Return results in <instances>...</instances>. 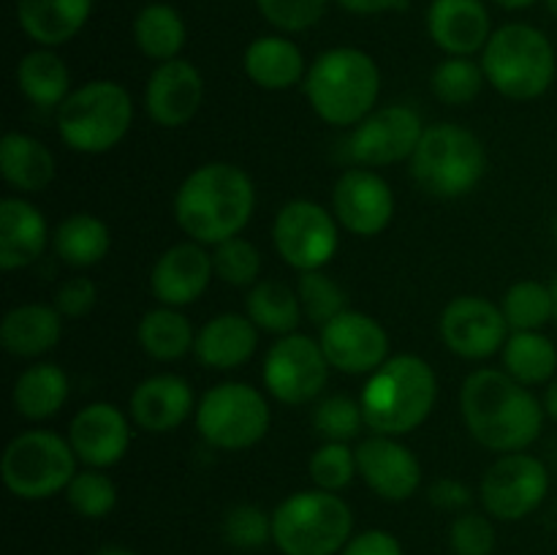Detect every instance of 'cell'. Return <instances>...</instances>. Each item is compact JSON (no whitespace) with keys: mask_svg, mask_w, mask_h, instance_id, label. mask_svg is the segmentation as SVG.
Returning a JSON list of instances; mask_svg holds the SVG:
<instances>
[{"mask_svg":"<svg viewBox=\"0 0 557 555\" xmlns=\"http://www.w3.org/2000/svg\"><path fill=\"white\" fill-rule=\"evenodd\" d=\"M63 337V313L54 305L22 303L0 321V346L11 357H41Z\"/></svg>","mask_w":557,"mask_h":555,"instance_id":"obj_26","label":"cell"},{"mask_svg":"<svg viewBox=\"0 0 557 555\" xmlns=\"http://www.w3.org/2000/svg\"><path fill=\"white\" fill-rule=\"evenodd\" d=\"M424 125L419 112L406 103L373 109L359 125H354L346 152L357 166H389L406 161L419 147Z\"/></svg>","mask_w":557,"mask_h":555,"instance_id":"obj_14","label":"cell"},{"mask_svg":"<svg viewBox=\"0 0 557 555\" xmlns=\"http://www.w3.org/2000/svg\"><path fill=\"white\" fill-rule=\"evenodd\" d=\"M504 308L509 330L515 332H539L547 321L555 319L553 292L539 281H517L504 294Z\"/></svg>","mask_w":557,"mask_h":555,"instance_id":"obj_37","label":"cell"},{"mask_svg":"<svg viewBox=\"0 0 557 555\" xmlns=\"http://www.w3.org/2000/svg\"><path fill=\"white\" fill-rule=\"evenodd\" d=\"M326 362L341 373H375L389 359V335L379 319L362 310H343L321 326L319 335Z\"/></svg>","mask_w":557,"mask_h":555,"instance_id":"obj_16","label":"cell"},{"mask_svg":"<svg viewBox=\"0 0 557 555\" xmlns=\"http://www.w3.org/2000/svg\"><path fill=\"white\" fill-rule=\"evenodd\" d=\"M337 5L351 11V14L373 16V14H386V11L406 9V0H337Z\"/></svg>","mask_w":557,"mask_h":555,"instance_id":"obj_50","label":"cell"},{"mask_svg":"<svg viewBox=\"0 0 557 555\" xmlns=\"http://www.w3.org/2000/svg\"><path fill=\"white\" fill-rule=\"evenodd\" d=\"M428 33L435 47L451 58H471L487 47L493 25L482 0H433L428 9Z\"/></svg>","mask_w":557,"mask_h":555,"instance_id":"obj_22","label":"cell"},{"mask_svg":"<svg viewBox=\"0 0 557 555\" xmlns=\"http://www.w3.org/2000/svg\"><path fill=\"white\" fill-rule=\"evenodd\" d=\"M221 531L228 547L253 553L272 542V515L256 504H237L226 511Z\"/></svg>","mask_w":557,"mask_h":555,"instance_id":"obj_43","label":"cell"},{"mask_svg":"<svg viewBox=\"0 0 557 555\" xmlns=\"http://www.w3.org/2000/svg\"><path fill=\"white\" fill-rule=\"evenodd\" d=\"M460 406L473 439L498 455L525 452L542 435L544 406L506 370H473L462 381Z\"/></svg>","mask_w":557,"mask_h":555,"instance_id":"obj_1","label":"cell"},{"mask_svg":"<svg viewBox=\"0 0 557 555\" xmlns=\"http://www.w3.org/2000/svg\"><path fill=\"white\" fill-rule=\"evenodd\" d=\"M92 14V0H16L20 27L41 47L71 41Z\"/></svg>","mask_w":557,"mask_h":555,"instance_id":"obj_28","label":"cell"},{"mask_svg":"<svg viewBox=\"0 0 557 555\" xmlns=\"http://www.w3.org/2000/svg\"><path fill=\"white\" fill-rule=\"evenodd\" d=\"M484 76L482 63L471 58H446L435 65L433 76H430V87H433L435 98L444 101L446 107H466L473 98L482 92Z\"/></svg>","mask_w":557,"mask_h":555,"instance_id":"obj_38","label":"cell"},{"mask_svg":"<svg viewBox=\"0 0 557 555\" xmlns=\"http://www.w3.org/2000/svg\"><path fill=\"white\" fill-rule=\"evenodd\" d=\"M270 422L267 397L243 381H223L212 386L196 406V430L207 444L223 452L256 446L270 430Z\"/></svg>","mask_w":557,"mask_h":555,"instance_id":"obj_10","label":"cell"},{"mask_svg":"<svg viewBox=\"0 0 557 555\" xmlns=\"http://www.w3.org/2000/svg\"><path fill=\"white\" fill-rule=\"evenodd\" d=\"M544 3H547L549 14H553V16H555V20H557V0H544Z\"/></svg>","mask_w":557,"mask_h":555,"instance_id":"obj_55","label":"cell"},{"mask_svg":"<svg viewBox=\"0 0 557 555\" xmlns=\"http://www.w3.org/2000/svg\"><path fill=\"white\" fill-rule=\"evenodd\" d=\"M245 74L261 90H292L305 82V54L292 38L286 36H259L245 49Z\"/></svg>","mask_w":557,"mask_h":555,"instance_id":"obj_27","label":"cell"},{"mask_svg":"<svg viewBox=\"0 0 557 555\" xmlns=\"http://www.w3.org/2000/svg\"><path fill=\"white\" fill-rule=\"evenodd\" d=\"M245 310L261 332H272L281 337L297 332L305 313L297 288L281 281H259L256 286H250Z\"/></svg>","mask_w":557,"mask_h":555,"instance_id":"obj_35","label":"cell"},{"mask_svg":"<svg viewBox=\"0 0 557 555\" xmlns=\"http://www.w3.org/2000/svg\"><path fill=\"white\" fill-rule=\"evenodd\" d=\"M96 555H139L128 547H120V544H103L101 550H96Z\"/></svg>","mask_w":557,"mask_h":555,"instance_id":"obj_53","label":"cell"},{"mask_svg":"<svg viewBox=\"0 0 557 555\" xmlns=\"http://www.w3.org/2000/svg\"><path fill=\"white\" fill-rule=\"evenodd\" d=\"M308 471L315 488L330 490V493H341V490H346L348 484L354 482V477L359 473L357 449H351L348 444H341V441H324V444L310 455Z\"/></svg>","mask_w":557,"mask_h":555,"instance_id":"obj_41","label":"cell"},{"mask_svg":"<svg viewBox=\"0 0 557 555\" xmlns=\"http://www.w3.org/2000/svg\"><path fill=\"white\" fill-rule=\"evenodd\" d=\"M549 493V471L528 452L500 455L479 484L484 511L495 520L515 522L533 515Z\"/></svg>","mask_w":557,"mask_h":555,"instance_id":"obj_12","label":"cell"},{"mask_svg":"<svg viewBox=\"0 0 557 555\" xmlns=\"http://www.w3.org/2000/svg\"><path fill=\"white\" fill-rule=\"evenodd\" d=\"M49 243V226L44 212L22 196H5L0 201V267L5 272L22 270L41 259Z\"/></svg>","mask_w":557,"mask_h":555,"instance_id":"obj_24","label":"cell"},{"mask_svg":"<svg viewBox=\"0 0 557 555\" xmlns=\"http://www.w3.org/2000/svg\"><path fill=\"white\" fill-rule=\"evenodd\" d=\"M549 292H553V305H555V321H557V275H555V281L549 283Z\"/></svg>","mask_w":557,"mask_h":555,"instance_id":"obj_54","label":"cell"},{"mask_svg":"<svg viewBox=\"0 0 557 555\" xmlns=\"http://www.w3.org/2000/svg\"><path fill=\"white\" fill-rule=\"evenodd\" d=\"M215 275L212 254H207L199 243H177L163 250L150 272V288L161 305L169 308H183L196 303L210 286Z\"/></svg>","mask_w":557,"mask_h":555,"instance_id":"obj_21","label":"cell"},{"mask_svg":"<svg viewBox=\"0 0 557 555\" xmlns=\"http://www.w3.org/2000/svg\"><path fill=\"white\" fill-rule=\"evenodd\" d=\"M313 428L324 441H341L348 444L357 439L359 430L364 428L362 403L351 400L346 395H330L315 406Z\"/></svg>","mask_w":557,"mask_h":555,"instance_id":"obj_44","label":"cell"},{"mask_svg":"<svg viewBox=\"0 0 557 555\" xmlns=\"http://www.w3.org/2000/svg\"><path fill=\"white\" fill-rule=\"evenodd\" d=\"M205 101V79L194 63L183 58L158 63L145 85V109L161 128H183Z\"/></svg>","mask_w":557,"mask_h":555,"instance_id":"obj_19","label":"cell"},{"mask_svg":"<svg viewBox=\"0 0 557 555\" xmlns=\"http://www.w3.org/2000/svg\"><path fill=\"white\" fill-rule=\"evenodd\" d=\"M98 303V288L90 278H69L54 292V308L63 313V319H82L90 313Z\"/></svg>","mask_w":557,"mask_h":555,"instance_id":"obj_47","label":"cell"},{"mask_svg":"<svg viewBox=\"0 0 557 555\" xmlns=\"http://www.w3.org/2000/svg\"><path fill=\"white\" fill-rule=\"evenodd\" d=\"M256 207L250 174L237 163L212 161L194 169L174 194L177 226L199 245L239 237Z\"/></svg>","mask_w":557,"mask_h":555,"instance_id":"obj_2","label":"cell"},{"mask_svg":"<svg viewBox=\"0 0 557 555\" xmlns=\"http://www.w3.org/2000/svg\"><path fill=\"white\" fill-rule=\"evenodd\" d=\"M332 207L343 229L357 237H375L395 218V194L373 169H346L332 190Z\"/></svg>","mask_w":557,"mask_h":555,"instance_id":"obj_17","label":"cell"},{"mask_svg":"<svg viewBox=\"0 0 557 555\" xmlns=\"http://www.w3.org/2000/svg\"><path fill=\"white\" fill-rule=\"evenodd\" d=\"M504 365L520 384H549L557 370V348L542 332H511L504 346Z\"/></svg>","mask_w":557,"mask_h":555,"instance_id":"obj_36","label":"cell"},{"mask_svg":"<svg viewBox=\"0 0 557 555\" xmlns=\"http://www.w3.org/2000/svg\"><path fill=\"white\" fill-rule=\"evenodd\" d=\"M326 354L319 341L302 332L277 337L264 357V386L275 400L302 406L321 395L330 379Z\"/></svg>","mask_w":557,"mask_h":555,"instance_id":"obj_13","label":"cell"},{"mask_svg":"<svg viewBox=\"0 0 557 555\" xmlns=\"http://www.w3.org/2000/svg\"><path fill=\"white\" fill-rule=\"evenodd\" d=\"M69 441L79 462L87 468H112L131 446V422L114 403H90L82 408L69 428Z\"/></svg>","mask_w":557,"mask_h":555,"instance_id":"obj_20","label":"cell"},{"mask_svg":"<svg viewBox=\"0 0 557 555\" xmlns=\"http://www.w3.org/2000/svg\"><path fill=\"white\" fill-rule=\"evenodd\" d=\"M16 87L38 109H54L69 98L71 74L58 52L49 47L33 49L16 65Z\"/></svg>","mask_w":557,"mask_h":555,"instance_id":"obj_31","label":"cell"},{"mask_svg":"<svg viewBox=\"0 0 557 555\" xmlns=\"http://www.w3.org/2000/svg\"><path fill=\"white\" fill-rule=\"evenodd\" d=\"M330 0H256L261 16L283 33H302L319 25Z\"/></svg>","mask_w":557,"mask_h":555,"instance_id":"obj_45","label":"cell"},{"mask_svg":"<svg viewBox=\"0 0 557 555\" xmlns=\"http://www.w3.org/2000/svg\"><path fill=\"white\" fill-rule=\"evenodd\" d=\"M544 411H547L553 419H557V375L549 381L547 392H544Z\"/></svg>","mask_w":557,"mask_h":555,"instance_id":"obj_51","label":"cell"},{"mask_svg":"<svg viewBox=\"0 0 557 555\" xmlns=\"http://www.w3.org/2000/svg\"><path fill=\"white\" fill-rule=\"evenodd\" d=\"M11 400L16 411L33 422L54 417L69 400V375L54 362L30 365L14 381Z\"/></svg>","mask_w":557,"mask_h":555,"instance_id":"obj_30","label":"cell"},{"mask_svg":"<svg viewBox=\"0 0 557 555\" xmlns=\"http://www.w3.org/2000/svg\"><path fill=\"white\" fill-rule=\"evenodd\" d=\"M438 400V379L428 359L417 354H395L364 384V424L379 435H400L417 430Z\"/></svg>","mask_w":557,"mask_h":555,"instance_id":"obj_3","label":"cell"},{"mask_svg":"<svg viewBox=\"0 0 557 555\" xmlns=\"http://www.w3.org/2000/svg\"><path fill=\"white\" fill-rule=\"evenodd\" d=\"M215 275L228 286H256L261 275V254L250 239L232 237L223 239L212 250Z\"/></svg>","mask_w":557,"mask_h":555,"instance_id":"obj_42","label":"cell"},{"mask_svg":"<svg viewBox=\"0 0 557 555\" xmlns=\"http://www.w3.org/2000/svg\"><path fill=\"white\" fill-rule=\"evenodd\" d=\"M194 411V390L183 375L156 373L131 392V419L147 433H172Z\"/></svg>","mask_w":557,"mask_h":555,"instance_id":"obj_23","label":"cell"},{"mask_svg":"<svg viewBox=\"0 0 557 555\" xmlns=\"http://www.w3.org/2000/svg\"><path fill=\"white\" fill-rule=\"evenodd\" d=\"M428 498H430V504L438 506V509H444V511H468L473 495H471V490H468L466 482L444 477V479H435V482L430 484Z\"/></svg>","mask_w":557,"mask_h":555,"instance_id":"obj_49","label":"cell"},{"mask_svg":"<svg viewBox=\"0 0 557 555\" xmlns=\"http://www.w3.org/2000/svg\"><path fill=\"white\" fill-rule=\"evenodd\" d=\"M52 245L60 261L82 270V267H92L107 259L109 248H112V232L92 212H74L58 223Z\"/></svg>","mask_w":557,"mask_h":555,"instance_id":"obj_32","label":"cell"},{"mask_svg":"<svg viewBox=\"0 0 557 555\" xmlns=\"http://www.w3.org/2000/svg\"><path fill=\"white\" fill-rule=\"evenodd\" d=\"M495 526L487 515L460 511L449 526V550L455 555H493Z\"/></svg>","mask_w":557,"mask_h":555,"instance_id":"obj_46","label":"cell"},{"mask_svg":"<svg viewBox=\"0 0 557 555\" xmlns=\"http://www.w3.org/2000/svg\"><path fill=\"white\" fill-rule=\"evenodd\" d=\"M341 555H406L403 544L395 533L384 531V528H370V531L357 533L351 542L343 547Z\"/></svg>","mask_w":557,"mask_h":555,"instance_id":"obj_48","label":"cell"},{"mask_svg":"<svg viewBox=\"0 0 557 555\" xmlns=\"http://www.w3.org/2000/svg\"><path fill=\"white\" fill-rule=\"evenodd\" d=\"M65 498L79 517L101 520L117 506V488L101 468H85L71 479V484L65 488Z\"/></svg>","mask_w":557,"mask_h":555,"instance_id":"obj_40","label":"cell"},{"mask_svg":"<svg viewBox=\"0 0 557 555\" xmlns=\"http://www.w3.org/2000/svg\"><path fill=\"white\" fill-rule=\"evenodd\" d=\"M381 71L368 52L335 47L321 52L305 76V96L326 125H359L375 109Z\"/></svg>","mask_w":557,"mask_h":555,"instance_id":"obj_4","label":"cell"},{"mask_svg":"<svg viewBox=\"0 0 557 555\" xmlns=\"http://www.w3.org/2000/svg\"><path fill=\"white\" fill-rule=\"evenodd\" d=\"M136 335H139L141 351L158 362H174L196 346L188 316L180 313V308H169V305L147 310L141 316Z\"/></svg>","mask_w":557,"mask_h":555,"instance_id":"obj_34","label":"cell"},{"mask_svg":"<svg viewBox=\"0 0 557 555\" xmlns=\"http://www.w3.org/2000/svg\"><path fill=\"white\" fill-rule=\"evenodd\" d=\"M134 41L145 58L166 63V60L180 58L188 41V27L174 5L147 3L134 20Z\"/></svg>","mask_w":557,"mask_h":555,"instance_id":"obj_33","label":"cell"},{"mask_svg":"<svg viewBox=\"0 0 557 555\" xmlns=\"http://www.w3.org/2000/svg\"><path fill=\"white\" fill-rule=\"evenodd\" d=\"M272 243L281 259L297 272L324 270L337 254L341 234L337 221L310 199H294L277 210L272 223Z\"/></svg>","mask_w":557,"mask_h":555,"instance_id":"obj_11","label":"cell"},{"mask_svg":"<svg viewBox=\"0 0 557 555\" xmlns=\"http://www.w3.org/2000/svg\"><path fill=\"white\" fill-rule=\"evenodd\" d=\"M259 346V326L248 313H218L196 335V357L210 370L243 368Z\"/></svg>","mask_w":557,"mask_h":555,"instance_id":"obj_25","label":"cell"},{"mask_svg":"<svg viewBox=\"0 0 557 555\" xmlns=\"http://www.w3.org/2000/svg\"><path fill=\"white\" fill-rule=\"evenodd\" d=\"M493 3L506 11H520V9H528V5H533L536 0H493Z\"/></svg>","mask_w":557,"mask_h":555,"instance_id":"obj_52","label":"cell"},{"mask_svg":"<svg viewBox=\"0 0 557 555\" xmlns=\"http://www.w3.org/2000/svg\"><path fill=\"white\" fill-rule=\"evenodd\" d=\"M76 452L69 439L52 430H25L9 441L0 477L9 493L22 501H44L63 493L76 477Z\"/></svg>","mask_w":557,"mask_h":555,"instance_id":"obj_9","label":"cell"},{"mask_svg":"<svg viewBox=\"0 0 557 555\" xmlns=\"http://www.w3.org/2000/svg\"><path fill=\"white\" fill-rule=\"evenodd\" d=\"M297 294L299 303H302L305 316L319 326H324L326 321H332L335 316H341L343 310H348L346 288H343L335 278L326 275L324 270L299 272Z\"/></svg>","mask_w":557,"mask_h":555,"instance_id":"obj_39","label":"cell"},{"mask_svg":"<svg viewBox=\"0 0 557 555\" xmlns=\"http://www.w3.org/2000/svg\"><path fill=\"white\" fill-rule=\"evenodd\" d=\"M357 468L370 490L384 501H408L422 484V462L395 435H370L357 446Z\"/></svg>","mask_w":557,"mask_h":555,"instance_id":"obj_18","label":"cell"},{"mask_svg":"<svg viewBox=\"0 0 557 555\" xmlns=\"http://www.w3.org/2000/svg\"><path fill=\"white\" fill-rule=\"evenodd\" d=\"M555 243H557V215H555Z\"/></svg>","mask_w":557,"mask_h":555,"instance_id":"obj_56","label":"cell"},{"mask_svg":"<svg viewBox=\"0 0 557 555\" xmlns=\"http://www.w3.org/2000/svg\"><path fill=\"white\" fill-rule=\"evenodd\" d=\"M441 337L462 359H487L504 351L509 321L504 308L479 294L455 297L441 313Z\"/></svg>","mask_w":557,"mask_h":555,"instance_id":"obj_15","label":"cell"},{"mask_svg":"<svg viewBox=\"0 0 557 555\" xmlns=\"http://www.w3.org/2000/svg\"><path fill=\"white\" fill-rule=\"evenodd\" d=\"M487 172V150L482 139L455 123L424 128L411 156V177L419 188L438 199L466 196L482 183Z\"/></svg>","mask_w":557,"mask_h":555,"instance_id":"obj_8","label":"cell"},{"mask_svg":"<svg viewBox=\"0 0 557 555\" xmlns=\"http://www.w3.org/2000/svg\"><path fill=\"white\" fill-rule=\"evenodd\" d=\"M482 69L490 85L511 101H533L555 82V47L539 27L509 22L482 49Z\"/></svg>","mask_w":557,"mask_h":555,"instance_id":"obj_6","label":"cell"},{"mask_svg":"<svg viewBox=\"0 0 557 555\" xmlns=\"http://www.w3.org/2000/svg\"><path fill=\"white\" fill-rule=\"evenodd\" d=\"M351 536V506L330 490H299L272 511V544L283 555H341Z\"/></svg>","mask_w":557,"mask_h":555,"instance_id":"obj_5","label":"cell"},{"mask_svg":"<svg viewBox=\"0 0 557 555\" xmlns=\"http://www.w3.org/2000/svg\"><path fill=\"white\" fill-rule=\"evenodd\" d=\"M54 156L36 136L9 131L0 141V174L11 188L38 194L54 180Z\"/></svg>","mask_w":557,"mask_h":555,"instance_id":"obj_29","label":"cell"},{"mask_svg":"<svg viewBox=\"0 0 557 555\" xmlns=\"http://www.w3.org/2000/svg\"><path fill=\"white\" fill-rule=\"evenodd\" d=\"M134 101L120 82L92 79L69 92L58 107V134L82 156H101L128 136Z\"/></svg>","mask_w":557,"mask_h":555,"instance_id":"obj_7","label":"cell"}]
</instances>
